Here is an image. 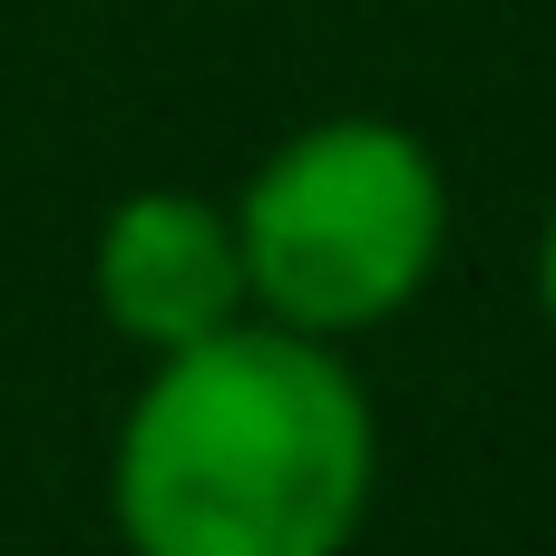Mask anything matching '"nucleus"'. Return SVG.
<instances>
[{
    "label": "nucleus",
    "instance_id": "3",
    "mask_svg": "<svg viewBox=\"0 0 556 556\" xmlns=\"http://www.w3.org/2000/svg\"><path fill=\"white\" fill-rule=\"evenodd\" d=\"M88 293L108 313V332H127L147 362L156 352H186L225 323L254 313L244 293V235H235V205L215 195H186V186H137L108 205L98 244H88Z\"/></svg>",
    "mask_w": 556,
    "mask_h": 556
},
{
    "label": "nucleus",
    "instance_id": "1",
    "mask_svg": "<svg viewBox=\"0 0 556 556\" xmlns=\"http://www.w3.org/2000/svg\"><path fill=\"white\" fill-rule=\"evenodd\" d=\"M371 401L293 323H225L156 352L117 420L108 508L127 556H342L371 508Z\"/></svg>",
    "mask_w": 556,
    "mask_h": 556
},
{
    "label": "nucleus",
    "instance_id": "2",
    "mask_svg": "<svg viewBox=\"0 0 556 556\" xmlns=\"http://www.w3.org/2000/svg\"><path fill=\"white\" fill-rule=\"evenodd\" d=\"M244 293L313 342L371 332L420 303L450 244V176L401 117H313L235 195Z\"/></svg>",
    "mask_w": 556,
    "mask_h": 556
},
{
    "label": "nucleus",
    "instance_id": "4",
    "mask_svg": "<svg viewBox=\"0 0 556 556\" xmlns=\"http://www.w3.org/2000/svg\"><path fill=\"white\" fill-rule=\"evenodd\" d=\"M538 313H547V332H556V215H547V235H538Z\"/></svg>",
    "mask_w": 556,
    "mask_h": 556
}]
</instances>
